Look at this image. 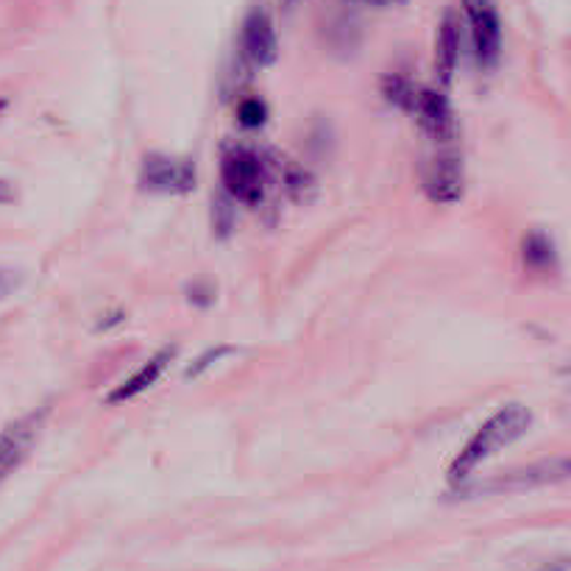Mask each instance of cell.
Instances as JSON below:
<instances>
[{
	"label": "cell",
	"instance_id": "obj_1",
	"mask_svg": "<svg viewBox=\"0 0 571 571\" xmlns=\"http://www.w3.org/2000/svg\"><path fill=\"white\" fill-rule=\"evenodd\" d=\"M530 424H533V413L524 404H508V408L496 410L483 427L471 435L469 444L460 449L458 458L452 460V465H449V483H463L471 471L483 465L490 454L502 452L510 444H515L521 435L527 433Z\"/></svg>",
	"mask_w": 571,
	"mask_h": 571
},
{
	"label": "cell",
	"instance_id": "obj_2",
	"mask_svg": "<svg viewBox=\"0 0 571 571\" xmlns=\"http://www.w3.org/2000/svg\"><path fill=\"white\" fill-rule=\"evenodd\" d=\"M268 162L248 145H227L220 154V182L223 193L245 207L263 204L268 190Z\"/></svg>",
	"mask_w": 571,
	"mask_h": 571
},
{
	"label": "cell",
	"instance_id": "obj_3",
	"mask_svg": "<svg viewBox=\"0 0 571 571\" xmlns=\"http://www.w3.org/2000/svg\"><path fill=\"white\" fill-rule=\"evenodd\" d=\"M471 28V45L479 70H494L502 53V23L494 0H463Z\"/></svg>",
	"mask_w": 571,
	"mask_h": 571
},
{
	"label": "cell",
	"instance_id": "obj_4",
	"mask_svg": "<svg viewBox=\"0 0 571 571\" xmlns=\"http://www.w3.org/2000/svg\"><path fill=\"white\" fill-rule=\"evenodd\" d=\"M48 413H51L48 408L32 410V413L23 415V418L12 421V424L0 433V483L12 477L14 471L23 465V460L32 454Z\"/></svg>",
	"mask_w": 571,
	"mask_h": 571
},
{
	"label": "cell",
	"instance_id": "obj_5",
	"mask_svg": "<svg viewBox=\"0 0 571 571\" xmlns=\"http://www.w3.org/2000/svg\"><path fill=\"white\" fill-rule=\"evenodd\" d=\"M240 53L254 68H270L279 57V37L274 28V17L265 7L248 9L240 28Z\"/></svg>",
	"mask_w": 571,
	"mask_h": 571
},
{
	"label": "cell",
	"instance_id": "obj_6",
	"mask_svg": "<svg viewBox=\"0 0 571 571\" xmlns=\"http://www.w3.org/2000/svg\"><path fill=\"white\" fill-rule=\"evenodd\" d=\"M195 187V165L187 159H170L162 154H148L139 165V190L145 193L184 195Z\"/></svg>",
	"mask_w": 571,
	"mask_h": 571
},
{
	"label": "cell",
	"instance_id": "obj_7",
	"mask_svg": "<svg viewBox=\"0 0 571 571\" xmlns=\"http://www.w3.org/2000/svg\"><path fill=\"white\" fill-rule=\"evenodd\" d=\"M424 190H427L429 198L438 204L460 202L465 190L463 159H460L458 154H440V157L427 168Z\"/></svg>",
	"mask_w": 571,
	"mask_h": 571
},
{
	"label": "cell",
	"instance_id": "obj_8",
	"mask_svg": "<svg viewBox=\"0 0 571 571\" xmlns=\"http://www.w3.org/2000/svg\"><path fill=\"white\" fill-rule=\"evenodd\" d=\"M413 118L418 120V126L429 134L438 143L454 137V112L452 104L438 89H418V98H415Z\"/></svg>",
	"mask_w": 571,
	"mask_h": 571
},
{
	"label": "cell",
	"instance_id": "obj_9",
	"mask_svg": "<svg viewBox=\"0 0 571 571\" xmlns=\"http://www.w3.org/2000/svg\"><path fill=\"white\" fill-rule=\"evenodd\" d=\"M173 357H177V349H173V345H168V349H159V352L154 354L148 363L139 365V368L134 370L126 382L118 385V388H114L112 393L107 396V402L109 404L129 402V399H134V396H139V393H145L148 388H154V385L162 379L165 370H168V365L173 363Z\"/></svg>",
	"mask_w": 571,
	"mask_h": 571
},
{
	"label": "cell",
	"instance_id": "obj_10",
	"mask_svg": "<svg viewBox=\"0 0 571 571\" xmlns=\"http://www.w3.org/2000/svg\"><path fill=\"white\" fill-rule=\"evenodd\" d=\"M460 59V20L458 14L449 9L444 14V23L438 28V42H435V73H438L440 84H449L458 70Z\"/></svg>",
	"mask_w": 571,
	"mask_h": 571
},
{
	"label": "cell",
	"instance_id": "obj_11",
	"mask_svg": "<svg viewBox=\"0 0 571 571\" xmlns=\"http://www.w3.org/2000/svg\"><path fill=\"white\" fill-rule=\"evenodd\" d=\"M521 259H524V265H527V268L544 270V274L555 270L560 263L558 248H555L552 238H549L546 232H527V234H524V240H521Z\"/></svg>",
	"mask_w": 571,
	"mask_h": 571
},
{
	"label": "cell",
	"instance_id": "obj_12",
	"mask_svg": "<svg viewBox=\"0 0 571 571\" xmlns=\"http://www.w3.org/2000/svg\"><path fill=\"white\" fill-rule=\"evenodd\" d=\"M418 89L410 78L404 76H388L382 78V98L390 104V107L402 109V112L413 114L415 98H418Z\"/></svg>",
	"mask_w": 571,
	"mask_h": 571
},
{
	"label": "cell",
	"instance_id": "obj_13",
	"mask_svg": "<svg viewBox=\"0 0 571 571\" xmlns=\"http://www.w3.org/2000/svg\"><path fill=\"white\" fill-rule=\"evenodd\" d=\"M238 223V209H234V198L227 193H218L212 202V229L218 238H229Z\"/></svg>",
	"mask_w": 571,
	"mask_h": 571
},
{
	"label": "cell",
	"instance_id": "obj_14",
	"mask_svg": "<svg viewBox=\"0 0 571 571\" xmlns=\"http://www.w3.org/2000/svg\"><path fill=\"white\" fill-rule=\"evenodd\" d=\"M268 120V107L259 98H245L238 107V123L243 129H263Z\"/></svg>",
	"mask_w": 571,
	"mask_h": 571
},
{
	"label": "cell",
	"instance_id": "obj_15",
	"mask_svg": "<svg viewBox=\"0 0 571 571\" xmlns=\"http://www.w3.org/2000/svg\"><path fill=\"white\" fill-rule=\"evenodd\" d=\"M184 295L193 307H209V304L218 299V288H215L212 279H193V282L184 284Z\"/></svg>",
	"mask_w": 571,
	"mask_h": 571
},
{
	"label": "cell",
	"instance_id": "obj_16",
	"mask_svg": "<svg viewBox=\"0 0 571 571\" xmlns=\"http://www.w3.org/2000/svg\"><path fill=\"white\" fill-rule=\"evenodd\" d=\"M232 352H234L232 345H215V349H207V352H204L202 357L195 360V363H190L187 379L202 377V374L209 368V365L218 363V360H223V357H229V354H232Z\"/></svg>",
	"mask_w": 571,
	"mask_h": 571
},
{
	"label": "cell",
	"instance_id": "obj_17",
	"mask_svg": "<svg viewBox=\"0 0 571 571\" xmlns=\"http://www.w3.org/2000/svg\"><path fill=\"white\" fill-rule=\"evenodd\" d=\"M20 282H23V277H20L17 270L0 268V302H3L7 295H12L14 290L20 288Z\"/></svg>",
	"mask_w": 571,
	"mask_h": 571
},
{
	"label": "cell",
	"instance_id": "obj_18",
	"mask_svg": "<svg viewBox=\"0 0 571 571\" xmlns=\"http://www.w3.org/2000/svg\"><path fill=\"white\" fill-rule=\"evenodd\" d=\"M14 198H17V193H14L12 184L0 179V204H12Z\"/></svg>",
	"mask_w": 571,
	"mask_h": 571
},
{
	"label": "cell",
	"instance_id": "obj_19",
	"mask_svg": "<svg viewBox=\"0 0 571 571\" xmlns=\"http://www.w3.org/2000/svg\"><path fill=\"white\" fill-rule=\"evenodd\" d=\"M544 571H569V560H566V558L555 560V563L544 566Z\"/></svg>",
	"mask_w": 571,
	"mask_h": 571
},
{
	"label": "cell",
	"instance_id": "obj_20",
	"mask_svg": "<svg viewBox=\"0 0 571 571\" xmlns=\"http://www.w3.org/2000/svg\"><path fill=\"white\" fill-rule=\"evenodd\" d=\"M295 3H299V0H284V7H295Z\"/></svg>",
	"mask_w": 571,
	"mask_h": 571
},
{
	"label": "cell",
	"instance_id": "obj_21",
	"mask_svg": "<svg viewBox=\"0 0 571 571\" xmlns=\"http://www.w3.org/2000/svg\"><path fill=\"white\" fill-rule=\"evenodd\" d=\"M377 3H402V0H377Z\"/></svg>",
	"mask_w": 571,
	"mask_h": 571
},
{
	"label": "cell",
	"instance_id": "obj_22",
	"mask_svg": "<svg viewBox=\"0 0 571 571\" xmlns=\"http://www.w3.org/2000/svg\"><path fill=\"white\" fill-rule=\"evenodd\" d=\"M9 107V104L7 101H0V112H3V109H7Z\"/></svg>",
	"mask_w": 571,
	"mask_h": 571
}]
</instances>
